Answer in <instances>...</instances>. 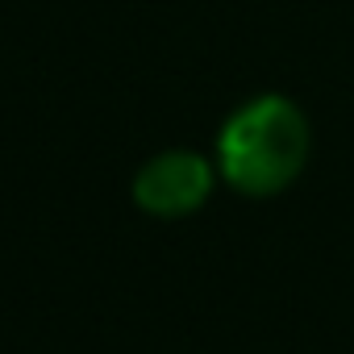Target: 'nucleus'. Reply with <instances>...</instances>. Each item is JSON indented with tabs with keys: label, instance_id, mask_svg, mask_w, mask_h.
I'll return each mask as SVG.
<instances>
[{
	"label": "nucleus",
	"instance_id": "nucleus-1",
	"mask_svg": "<svg viewBox=\"0 0 354 354\" xmlns=\"http://www.w3.org/2000/svg\"><path fill=\"white\" fill-rule=\"evenodd\" d=\"M308 158V121L283 96H254L217 138V167L221 180L242 196H275L283 192Z\"/></svg>",
	"mask_w": 354,
	"mask_h": 354
},
{
	"label": "nucleus",
	"instance_id": "nucleus-2",
	"mask_svg": "<svg viewBox=\"0 0 354 354\" xmlns=\"http://www.w3.org/2000/svg\"><path fill=\"white\" fill-rule=\"evenodd\" d=\"M213 192V162L196 150H162L133 175V205L150 217H188Z\"/></svg>",
	"mask_w": 354,
	"mask_h": 354
}]
</instances>
